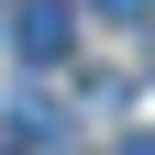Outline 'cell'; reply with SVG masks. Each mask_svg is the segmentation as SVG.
<instances>
[{
	"mask_svg": "<svg viewBox=\"0 0 155 155\" xmlns=\"http://www.w3.org/2000/svg\"><path fill=\"white\" fill-rule=\"evenodd\" d=\"M67 45H78V11L67 0H11V55H22V67H67Z\"/></svg>",
	"mask_w": 155,
	"mask_h": 155,
	"instance_id": "6da1fadb",
	"label": "cell"
},
{
	"mask_svg": "<svg viewBox=\"0 0 155 155\" xmlns=\"http://www.w3.org/2000/svg\"><path fill=\"white\" fill-rule=\"evenodd\" d=\"M100 22H155V0H89Z\"/></svg>",
	"mask_w": 155,
	"mask_h": 155,
	"instance_id": "7a4b0ae2",
	"label": "cell"
},
{
	"mask_svg": "<svg viewBox=\"0 0 155 155\" xmlns=\"http://www.w3.org/2000/svg\"><path fill=\"white\" fill-rule=\"evenodd\" d=\"M122 155H155V133H122Z\"/></svg>",
	"mask_w": 155,
	"mask_h": 155,
	"instance_id": "3957f363",
	"label": "cell"
},
{
	"mask_svg": "<svg viewBox=\"0 0 155 155\" xmlns=\"http://www.w3.org/2000/svg\"><path fill=\"white\" fill-rule=\"evenodd\" d=\"M0 33H11V11H0Z\"/></svg>",
	"mask_w": 155,
	"mask_h": 155,
	"instance_id": "277c9868",
	"label": "cell"
}]
</instances>
